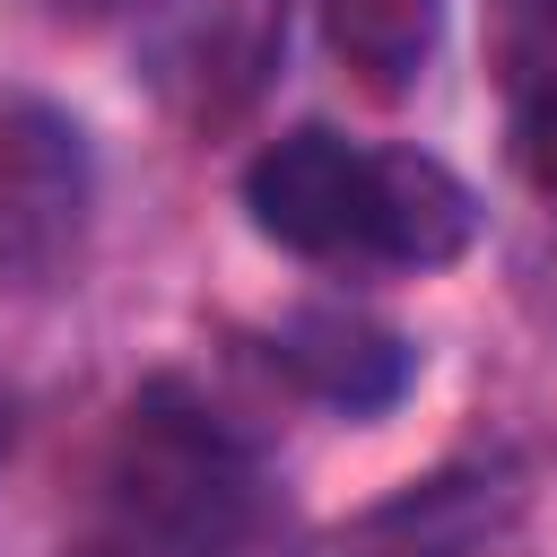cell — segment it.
Masks as SVG:
<instances>
[{"label":"cell","mask_w":557,"mask_h":557,"mask_svg":"<svg viewBox=\"0 0 557 557\" xmlns=\"http://www.w3.org/2000/svg\"><path fill=\"white\" fill-rule=\"evenodd\" d=\"M270 366L296 392H313L322 409H348V418H374L418 383V348L400 331L348 313V305H313V313L278 322L270 331Z\"/></svg>","instance_id":"7"},{"label":"cell","mask_w":557,"mask_h":557,"mask_svg":"<svg viewBox=\"0 0 557 557\" xmlns=\"http://www.w3.org/2000/svg\"><path fill=\"white\" fill-rule=\"evenodd\" d=\"M61 557H191V548H174V540H148V531H131V522H113V513H104V522H96L87 540H70Z\"/></svg>","instance_id":"10"},{"label":"cell","mask_w":557,"mask_h":557,"mask_svg":"<svg viewBox=\"0 0 557 557\" xmlns=\"http://www.w3.org/2000/svg\"><path fill=\"white\" fill-rule=\"evenodd\" d=\"M522 522V479L505 461H453L426 470L409 487H392L383 505L331 522L313 540V557H479Z\"/></svg>","instance_id":"3"},{"label":"cell","mask_w":557,"mask_h":557,"mask_svg":"<svg viewBox=\"0 0 557 557\" xmlns=\"http://www.w3.org/2000/svg\"><path fill=\"white\" fill-rule=\"evenodd\" d=\"M0 453H9V400H0Z\"/></svg>","instance_id":"12"},{"label":"cell","mask_w":557,"mask_h":557,"mask_svg":"<svg viewBox=\"0 0 557 557\" xmlns=\"http://www.w3.org/2000/svg\"><path fill=\"white\" fill-rule=\"evenodd\" d=\"M322 35L366 96H409L435 61L444 0H322Z\"/></svg>","instance_id":"8"},{"label":"cell","mask_w":557,"mask_h":557,"mask_svg":"<svg viewBox=\"0 0 557 557\" xmlns=\"http://www.w3.org/2000/svg\"><path fill=\"white\" fill-rule=\"evenodd\" d=\"M244 209L278 252L305 261H357V209H366V148L305 122L278 131L252 165H244Z\"/></svg>","instance_id":"4"},{"label":"cell","mask_w":557,"mask_h":557,"mask_svg":"<svg viewBox=\"0 0 557 557\" xmlns=\"http://www.w3.org/2000/svg\"><path fill=\"white\" fill-rule=\"evenodd\" d=\"M87 200H96L87 131L44 96H9L0 104V252L35 278L70 270L87 235Z\"/></svg>","instance_id":"2"},{"label":"cell","mask_w":557,"mask_h":557,"mask_svg":"<svg viewBox=\"0 0 557 557\" xmlns=\"http://www.w3.org/2000/svg\"><path fill=\"white\" fill-rule=\"evenodd\" d=\"M278 61H287V0H200L157 52V96L191 131H226L261 104Z\"/></svg>","instance_id":"5"},{"label":"cell","mask_w":557,"mask_h":557,"mask_svg":"<svg viewBox=\"0 0 557 557\" xmlns=\"http://www.w3.org/2000/svg\"><path fill=\"white\" fill-rule=\"evenodd\" d=\"M479 244V191L426 148H366V209L357 261L383 270H444Z\"/></svg>","instance_id":"6"},{"label":"cell","mask_w":557,"mask_h":557,"mask_svg":"<svg viewBox=\"0 0 557 557\" xmlns=\"http://www.w3.org/2000/svg\"><path fill=\"white\" fill-rule=\"evenodd\" d=\"M487 78L505 96V131L557 113V0H487Z\"/></svg>","instance_id":"9"},{"label":"cell","mask_w":557,"mask_h":557,"mask_svg":"<svg viewBox=\"0 0 557 557\" xmlns=\"http://www.w3.org/2000/svg\"><path fill=\"white\" fill-rule=\"evenodd\" d=\"M104 513L191 557H226L252 522V453L191 383L157 374L122 409V435L104 461Z\"/></svg>","instance_id":"1"},{"label":"cell","mask_w":557,"mask_h":557,"mask_svg":"<svg viewBox=\"0 0 557 557\" xmlns=\"http://www.w3.org/2000/svg\"><path fill=\"white\" fill-rule=\"evenodd\" d=\"M513 157H522V174L557 200V113H548V122H531V131H513Z\"/></svg>","instance_id":"11"}]
</instances>
